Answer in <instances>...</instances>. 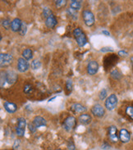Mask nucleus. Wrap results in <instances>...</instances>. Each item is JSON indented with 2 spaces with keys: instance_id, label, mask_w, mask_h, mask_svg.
I'll use <instances>...</instances> for the list:
<instances>
[{
  "instance_id": "1",
  "label": "nucleus",
  "mask_w": 133,
  "mask_h": 150,
  "mask_svg": "<svg viewBox=\"0 0 133 150\" xmlns=\"http://www.w3.org/2000/svg\"><path fill=\"white\" fill-rule=\"evenodd\" d=\"M73 35L77 40V45L79 47H85L87 44V38L85 36V33L82 31L81 28H76L73 30Z\"/></svg>"
},
{
  "instance_id": "2",
  "label": "nucleus",
  "mask_w": 133,
  "mask_h": 150,
  "mask_svg": "<svg viewBox=\"0 0 133 150\" xmlns=\"http://www.w3.org/2000/svg\"><path fill=\"white\" fill-rule=\"evenodd\" d=\"M117 104V97L116 96V94L112 93L110 94L109 97L107 98L106 101H105V108L109 111L113 110Z\"/></svg>"
},
{
  "instance_id": "3",
  "label": "nucleus",
  "mask_w": 133,
  "mask_h": 150,
  "mask_svg": "<svg viewBox=\"0 0 133 150\" xmlns=\"http://www.w3.org/2000/svg\"><path fill=\"white\" fill-rule=\"evenodd\" d=\"M82 18L87 26H92L95 24V16L92 12L89 10H84L82 12Z\"/></svg>"
},
{
  "instance_id": "4",
  "label": "nucleus",
  "mask_w": 133,
  "mask_h": 150,
  "mask_svg": "<svg viewBox=\"0 0 133 150\" xmlns=\"http://www.w3.org/2000/svg\"><path fill=\"white\" fill-rule=\"evenodd\" d=\"M77 126V120L74 117H72V116H69L68 117L66 118L63 122V128L67 131H71L73 130L75 127Z\"/></svg>"
},
{
  "instance_id": "5",
  "label": "nucleus",
  "mask_w": 133,
  "mask_h": 150,
  "mask_svg": "<svg viewBox=\"0 0 133 150\" xmlns=\"http://www.w3.org/2000/svg\"><path fill=\"white\" fill-rule=\"evenodd\" d=\"M26 125V122L25 118L19 117L17 119V126L16 128V133L17 136L19 137L24 136Z\"/></svg>"
},
{
  "instance_id": "6",
  "label": "nucleus",
  "mask_w": 133,
  "mask_h": 150,
  "mask_svg": "<svg viewBox=\"0 0 133 150\" xmlns=\"http://www.w3.org/2000/svg\"><path fill=\"white\" fill-rule=\"evenodd\" d=\"M12 56L8 53H1L0 54V61H1V67H7L9 66L12 62Z\"/></svg>"
},
{
  "instance_id": "7",
  "label": "nucleus",
  "mask_w": 133,
  "mask_h": 150,
  "mask_svg": "<svg viewBox=\"0 0 133 150\" xmlns=\"http://www.w3.org/2000/svg\"><path fill=\"white\" fill-rule=\"evenodd\" d=\"M30 67V64L29 62L26 59H24L23 57H21L18 59L17 62V70L20 72H26Z\"/></svg>"
},
{
  "instance_id": "8",
  "label": "nucleus",
  "mask_w": 133,
  "mask_h": 150,
  "mask_svg": "<svg viewBox=\"0 0 133 150\" xmlns=\"http://www.w3.org/2000/svg\"><path fill=\"white\" fill-rule=\"evenodd\" d=\"M109 137L112 142H117L119 139V134H117V129L116 126H111L109 129Z\"/></svg>"
},
{
  "instance_id": "9",
  "label": "nucleus",
  "mask_w": 133,
  "mask_h": 150,
  "mask_svg": "<svg viewBox=\"0 0 133 150\" xmlns=\"http://www.w3.org/2000/svg\"><path fill=\"white\" fill-rule=\"evenodd\" d=\"M87 73L90 76L95 75L99 70V64L96 61H90L87 65Z\"/></svg>"
},
{
  "instance_id": "10",
  "label": "nucleus",
  "mask_w": 133,
  "mask_h": 150,
  "mask_svg": "<svg viewBox=\"0 0 133 150\" xmlns=\"http://www.w3.org/2000/svg\"><path fill=\"white\" fill-rule=\"evenodd\" d=\"M91 112L94 116L97 117H102L105 115V109L100 104H95L91 108Z\"/></svg>"
},
{
  "instance_id": "11",
  "label": "nucleus",
  "mask_w": 133,
  "mask_h": 150,
  "mask_svg": "<svg viewBox=\"0 0 133 150\" xmlns=\"http://www.w3.org/2000/svg\"><path fill=\"white\" fill-rule=\"evenodd\" d=\"M57 24H58V21H57L56 17L53 14L48 16L47 18H45V25H46V26L48 28H54L57 25Z\"/></svg>"
},
{
  "instance_id": "12",
  "label": "nucleus",
  "mask_w": 133,
  "mask_h": 150,
  "mask_svg": "<svg viewBox=\"0 0 133 150\" xmlns=\"http://www.w3.org/2000/svg\"><path fill=\"white\" fill-rule=\"evenodd\" d=\"M4 107L5 110L8 112H9V113H14L16 110H17V106H16V104H15L14 103H12V102H4Z\"/></svg>"
},
{
  "instance_id": "13",
  "label": "nucleus",
  "mask_w": 133,
  "mask_h": 150,
  "mask_svg": "<svg viewBox=\"0 0 133 150\" xmlns=\"http://www.w3.org/2000/svg\"><path fill=\"white\" fill-rule=\"evenodd\" d=\"M16 79H17V75L16 74V72H14L12 71H8V72H6V81L9 85L14 84L16 82Z\"/></svg>"
},
{
  "instance_id": "14",
  "label": "nucleus",
  "mask_w": 133,
  "mask_h": 150,
  "mask_svg": "<svg viewBox=\"0 0 133 150\" xmlns=\"http://www.w3.org/2000/svg\"><path fill=\"white\" fill-rule=\"evenodd\" d=\"M32 123L36 128H39V127H41V126H46V125H47L46 120L44 117H40V116L35 117V118L33 119Z\"/></svg>"
},
{
  "instance_id": "15",
  "label": "nucleus",
  "mask_w": 133,
  "mask_h": 150,
  "mask_svg": "<svg viewBox=\"0 0 133 150\" xmlns=\"http://www.w3.org/2000/svg\"><path fill=\"white\" fill-rule=\"evenodd\" d=\"M130 138V133L128 132V130L126 129H122L119 131V139L121 140L122 143H127L129 142Z\"/></svg>"
},
{
  "instance_id": "16",
  "label": "nucleus",
  "mask_w": 133,
  "mask_h": 150,
  "mask_svg": "<svg viewBox=\"0 0 133 150\" xmlns=\"http://www.w3.org/2000/svg\"><path fill=\"white\" fill-rule=\"evenodd\" d=\"M22 25V21L19 18H14L12 21V24H11V30L13 32H17L20 31L21 27Z\"/></svg>"
},
{
  "instance_id": "17",
  "label": "nucleus",
  "mask_w": 133,
  "mask_h": 150,
  "mask_svg": "<svg viewBox=\"0 0 133 150\" xmlns=\"http://www.w3.org/2000/svg\"><path fill=\"white\" fill-rule=\"evenodd\" d=\"M92 118L89 115V114H81V116L78 118V121L81 122L83 125H88L91 122Z\"/></svg>"
},
{
  "instance_id": "18",
  "label": "nucleus",
  "mask_w": 133,
  "mask_h": 150,
  "mask_svg": "<svg viewBox=\"0 0 133 150\" xmlns=\"http://www.w3.org/2000/svg\"><path fill=\"white\" fill-rule=\"evenodd\" d=\"M71 108H72L73 112H75L77 113H82V112L86 111V108L81 103H74V104L72 105Z\"/></svg>"
},
{
  "instance_id": "19",
  "label": "nucleus",
  "mask_w": 133,
  "mask_h": 150,
  "mask_svg": "<svg viewBox=\"0 0 133 150\" xmlns=\"http://www.w3.org/2000/svg\"><path fill=\"white\" fill-rule=\"evenodd\" d=\"M22 57H23L24 59H26V61L32 59V57H33L32 50H31V49H25L24 51H23V53H22Z\"/></svg>"
},
{
  "instance_id": "20",
  "label": "nucleus",
  "mask_w": 133,
  "mask_h": 150,
  "mask_svg": "<svg viewBox=\"0 0 133 150\" xmlns=\"http://www.w3.org/2000/svg\"><path fill=\"white\" fill-rule=\"evenodd\" d=\"M70 8H73L74 10H79L81 8V1H77V0H73L70 2Z\"/></svg>"
},
{
  "instance_id": "21",
  "label": "nucleus",
  "mask_w": 133,
  "mask_h": 150,
  "mask_svg": "<svg viewBox=\"0 0 133 150\" xmlns=\"http://www.w3.org/2000/svg\"><path fill=\"white\" fill-rule=\"evenodd\" d=\"M67 14L71 18H73V20H77L78 18V14L76 10H74L73 8H68L67 9Z\"/></svg>"
},
{
  "instance_id": "22",
  "label": "nucleus",
  "mask_w": 133,
  "mask_h": 150,
  "mask_svg": "<svg viewBox=\"0 0 133 150\" xmlns=\"http://www.w3.org/2000/svg\"><path fill=\"white\" fill-rule=\"evenodd\" d=\"M110 76L112 77L114 80H120L122 78V73L118 70H113L110 72Z\"/></svg>"
},
{
  "instance_id": "23",
  "label": "nucleus",
  "mask_w": 133,
  "mask_h": 150,
  "mask_svg": "<svg viewBox=\"0 0 133 150\" xmlns=\"http://www.w3.org/2000/svg\"><path fill=\"white\" fill-rule=\"evenodd\" d=\"M41 62L39 60H33L31 62V67L32 68L33 70H37L39 68H41Z\"/></svg>"
},
{
  "instance_id": "24",
  "label": "nucleus",
  "mask_w": 133,
  "mask_h": 150,
  "mask_svg": "<svg viewBox=\"0 0 133 150\" xmlns=\"http://www.w3.org/2000/svg\"><path fill=\"white\" fill-rule=\"evenodd\" d=\"M11 24H12V21L10 20H8V19H4V20L2 21V25L5 29H7V30L11 28Z\"/></svg>"
},
{
  "instance_id": "25",
  "label": "nucleus",
  "mask_w": 133,
  "mask_h": 150,
  "mask_svg": "<svg viewBox=\"0 0 133 150\" xmlns=\"http://www.w3.org/2000/svg\"><path fill=\"white\" fill-rule=\"evenodd\" d=\"M126 114L132 120H133V107L132 106H128L126 108Z\"/></svg>"
},
{
  "instance_id": "26",
  "label": "nucleus",
  "mask_w": 133,
  "mask_h": 150,
  "mask_svg": "<svg viewBox=\"0 0 133 150\" xmlns=\"http://www.w3.org/2000/svg\"><path fill=\"white\" fill-rule=\"evenodd\" d=\"M26 30H27V25H26V22H22L21 27L20 31H19L21 35H25L26 33Z\"/></svg>"
},
{
  "instance_id": "27",
  "label": "nucleus",
  "mask_w": 133,
  "mask_h": 150,
  "mask_svg": "<svg viewBox=\"0 0 133 150\" xmlns=\"http://www.w3.org/2000/svg\"><path fill=\"white\" fill-rule=\"evenodd\" d=\"M53 12L52 11L48 8H44L43 9V16H44V18H47L48 16H49L50 15H52Z\"/></svg>"
},
{
  "instance_id": "28",
  "label": "nucleus",
  "mask_w": 133,
  "mask_h": 150,
  "mask_svg": "<svg viewBox=\"0 0 133 150\" xmlns=\"http://www.w3.org/2000/svg\"><path fill=\"white\" fill-rule=\"evenodd\" d=\"M66 88L68 92H71L73 90V81L71 80H68L66 82Z\"/></svg>"
},
{
  "instance_id": "29",
  "label": "nucleus",
  "mask_w": 133,
  "mask_h": 150,
  "mask_svg": "<svg viewBox=\"0 0 133 150\" xmlns=\"http://www.w3.org/2000/svg\"><path fill=\"white\" fill-rule=\"evenodd\" d=\"M24 92L26 93H31L33 92V87L32 85H26L24 87Z\"/></svg>"
},
{
  "instance_id": "30",
  "label": "nucleus",
  "mask_w": 133,
  "mask_h": 150,
  "mask_svg": "<svg viewBox=\"0 0 133 150\" xmlns=\"http://www.w3.org/2000/svg\"><path fill=\"white\" fill-rule=\"evenodd\" d=\"M99 97H100V99L101 100H104L105 98L107 97V91H106V89H103L100 91V93L99 94Z\"/></svg>"
},
{
  "instance_id": "31",
  "label": "nucleus",
  "mask_w": 133,
  "mask_h": 150,
  "mask_svg": "<svg viewBox=\"0 0 133 150\" xmlns=\"http://www.w3.org/2000/svg\"><path fill=\"white\" fill-rule=\"evenodd\" d=\"M67 4V1H63V0H60V1H56L55 2V5L57 8H62Z\"/></svg>"
},
{
  "instance_id": "32",
  "label": "nucleus",
  "mask_w": 133,
  "mask_h": 150,
  "mask_svg": "<svg viewBox=\"0 0 133 150\" xmlns=\"http://www.w3.org/2000/svg\"><path fill=\"white\" fill-rule=\"evenodd\" d=\"M7 82L6 81V72H2V75H1V87L3 88L4 85H5V83Z\"/></svg>"
},
{
  "instance_id": "33",
  "label": "nucleus",
  "mask_w": 133,
  "mask_h": 150,
  "mask_svg": "<svg viewBox=\"0 0 133 150\" xmlns=\"http://www.w3.org/2000/svg\"><path fill=\"white\" fill-rule=\"evenodd\" d=\"M28 126H29V130H31V132H33V133H34V132H36V130L37 128L35 126V125H34L33 123H30V124L28 125Z\"/></svg>"
},
{
  "instance_id": "34",
  "label": "nucleus",
  "mask_w": 133,
  "mask_h": 150,
  "mask_svg": "<svg viewBox=\"0 0 133 150\" xmlns=\"http://www.w3.org/2000/svg\"><path fill=\"white\" fill-rule=\"evenodd\" d=\"M100 51L101 52H103V53H105V52H113V50L112 48H109V47H105V48L101 49Z\"/></svg>"
},
{
  "instance_id": "35",
  "label": "nucleus",
  "mask_w": 133,
  "mask_h": 150,
  "mask_svg": "<svg viewBox=\"0 0 133 150\" xmlns=\"http://www.w3.org/2000/svg\"><path fill=\"white\" fill-rule=\"evenodd\" d=\"M118 55L121 56V57H126V56L128 55V53H127L126 51H124V50H121V51L118 52Z\"/></svg>"
},
{
  "instance_id": "36",
  "label": "nucleus",
  "mask_w": 133,
  "mask_h": 150,
  "mask_svg": "<svg viewBox=\"0 0 133 150\" xmlns=\"http://www.w3.org/2000/svg\"><path fill=\"white\" fill-rule=\"evenodd\" d=\"M68 149H69V150H75V146H74V144H73L72 141H70V142H69Z\"/></svg>"
},
{
  "instance_id": "37",
  "label": "nucleus",
  "mask_w": 133,
  "mask_h": 150,
  "mask_svg": "<svg viewBox=\"0 0 133 150\" xmlns=\"http://www.w3.org/2000/svg\"><path fill=\"white\" fill-rule=\"evenodd\" d=\"M102 148H103L104 149H110V145L108 144L107 143H105V144L102 145Z\"/></svg>"
},
{
  "instance_id": "38",
  "label": "nucleus",
  "mask_w": 133,
  "mask_h": 150,
  "mask_svg": "<svg viewBox=\"0 0 133 150\" xmlns=\"http://www.w3.org/2000/svg\"><path fill=\"white\" fill-rule=\"evenodd\" d=\"M102 34H103V35H106V36H109V35H110V33H109L108 30H102Z\"/></svg>"
},
{
  "instance_id": "39",
  "label": "nucleus",
  "mask_w": 133,
  "mask_h": 150,
  "mask_svg": "<svg viewBox=\"0 0 133 150\" xmlns=\"http://www.w3.org/2000/svg\"><path fill=\"white\" fill-rule=\"evenodd\" d=\"M131 62H132V65L133 66V56L131 57Z\"/></svg>"
},
{
  "instance_id": "40",
  "label": "nucleus",
  "mask_w": 133,
  "mask_h": 150,
  "mask_svg": "<svg viewBox=\"0 0 133 150\" xmlns=\"http://www.w3.org/2000/svg\"><path fill=\"white\" fill-rule=\"evenodd\" d=\"M56 150H61V149H56Z\"/></svg>"
},
{
  "instance_id": "41",
  "label": "nucleus",
  "mask_w": 133,
  "mask_h": 150,
  "mask_svg": "<svg viewBox=\"0 0 133 150\" xmlns=\"http://www.w3.org/2000/svg\"><path fill=\"white\" fill-rule=\"evenodd\" d=\"M4 150H8V149H4Z\"/></svg>"
},
{
  "instance_id": "42",
  "label": "nucleus",
  "mask_w": 133,
  "mask_h": 150,
  "mask_svg": "<svg viewBox=\"0 0 133 150\" xmlns=\"http://www.w3.org/2000/svg\"><path fill=\"white\" fill-rule=\"evenodd\" d=\"M132 139H133V138H132Z\"/></svg>"
}]
</instances>
